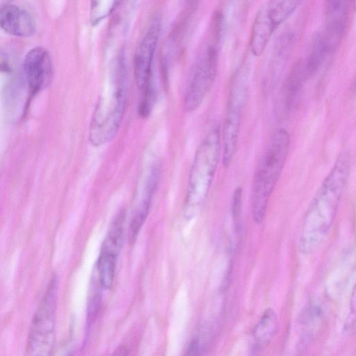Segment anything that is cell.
<instances>
[{"label":"cell","mask_w":356,"mask_h":356,"mask_svg":"<svg viewBox=\"0 0 356 356\" xmlns=\"http://www.w3.org/2000/svg\"><path fill=\"white\" fill-rule=\"evenodd\" d=\"M330 54L323 41L321 33L318 32L313 37L310 53L305 63L307 75L316 73Z\"/></svg>","instance_id":"e0dca14e"},{"label":"cell","mask_w":356,"mask_h":356,"mask_svg":"<svg viewBox=\"0 0 356 356\" xmlns=\"http://www.w3.org/2000/svg\"><path fill=\"white\" fill-rule=\"evenodd\" d=\"M161 29L159 15L151 20L134 56V74L137 87L142 91L152 83V65Z\"/></svg>","instance_id":"9c48e42d"},{"label":"cell","mask_w":356,"mask_h":356,"mask_svg":"<svg viewBox=\"0 0 356 356\" xmlns=\"http://www.w3.org/2000/svg\"><path fill=\"white\" fill-rule=\"evenodd\" d=\"M220 146L219 127L214 126L200 143L191 164L183 204L186 220L199 214L207 198L218 165Z\"/></svg>","instance_id":"7a4b0ae2"},{"label":"cell","mask_w":356,"mask_h":356,"mask_svg":"<svg viewBox=\"0 0 356 356\" xmlns=\"http://www.w3.org/2000/svg\"><path fill=\"white\" fill-rule=\"evenodd\" d=\"M349 3L346 1H327L325 3V26L322 39L331 54L340 44L347 28Z\"/></svg>","instance_id":"8fae6325"},{"label":"cell","mask_w":356,"mask_h":356,"mask_svg":"<svg viewBox=\"0 0 356 356\" xmlns=\"http://www.w3.org/2000/svg\"><path fill=\"white\" fill-rule=\"evenodd\" d=\"M58 281L54 277L31 323L24 356H51L55 343Z\"/></svg>","instance_id":"5b68a950"},{"label":"cell","mask_w":356,"mask_h":356,"mask_svg":"<svg viewBox=\"0 0 356 356\" xmlns=\"http://www.w3.org/2000/svg\"><path fill=\"white\" fill-rule=\"evenodd\" d=\"M154 95L152 83L143 90V97L138 107V113L141 117L147 118L149 115L154 104Z\"/></svg>","instance_id":"ffe728a7"},{"label":"cell","mask_w":356,"mask_h":356,"mask_svg":"<svg viewBox=\"0 0 356 356\" xmlns=\"http://www.w3.org/2000/svg\"><path fill=\"white\" fill-rule=\"evenodd\" d=\"M307 76L305 63L298 62L291 69L284 86L285 104L291 109L296 104L305 78Z\"/></svg>","instance_id":"2e32d148"},{"label":"cell","mask_w":356,"mask_h":356,"mask_svg":"<svg viewBox=\"0 0 356 356\" xmlns=\"http://www.w3.org/2000/svg\"><path fill=\"white\" fill-rule=\"evenodd\" d=\"M118 1H92L91 5V21L96 24L106 17L116 7Z\"/></svg>","instance_id":"d6986e66"},{"label":"cell","mask_w":356,"mask_h":356,"mask_svg":"<svg viewBox=\"0 0 356 356\" xmlns=\"http://www.w3.org/2000/svg\"><path fill=\"white\" fill-rule=\"evenodd\" d=\"M124 222L125 212L120 210L111 222L102 244L99 257L118 260L123 243Z\"/></svg>","instance_id":"5bb4252c"},{"label":"cell","mask_w":356,"mask_h":356,"mask_svg":"<svg viewBox=\"0 0 356 356\" xmlns=\"http://www.w3.org/2000/svg\"><path fill=\"white\" fill-rule=\"evenodd\" d=\"M67 356H72V355H71V354H69V355H67Z\"/></svg>","instance_id":"d4e9b609"},{"label":"cell","mask_w":356,"mask_h":356,"mask_svg":"<svg viewBox=\"0 0 356 356\" xmlns=\"http://www.w3.org/2000/svg\"><path fill=\"white\" fill-rule=\"evenodd\" d=\"M290 137L284 129H277L270 139L257 168L252 191V213L259 224L265 217L268 200L284 167Z\"/></svg>","instance_id":"3957f363"},{"label":"cell","mask_w":356,"mask_h":356,"mask_svg":"<svg viewBox=\"0 0 356 356\" xmlns=\"http://www.w3.org/2000/svg\"><path fill=\"white\" fill-rule=\"evenodd\" d=\"M354 289H356V284H355V286H354Z\"/></svg>","instance_id":"484cf974"},{"label":"cell","mask_w":356,"mask_h":356,"mask_svg":"<svg viewBox=\"0 0 356 356\" xmlns=\"http://www.w3.org/2000/svg\"><path fill=\"white\" fill-rule=\"evenodd\" d=\"M23 70L32 96L46 88L53 77L52 60L48 50L41 46L31 49L25 55Z\"/></svg>","instance_id":"30bf717a"},{"label":"cell","mask_w":356,"mask_h":356,"mask_svg":"<svg viewBox=\"0 0 356 356\" xmlns=\"http://www.w3.org/2000/svg\"><path fill=\"white\" fill-rule=\"evenodd\" d=\"M202 346L199 338L193 339L187 345L182 356H202Z\"/></svg>","instance_id":"44dd1931"},{"label":"cell","mask_w":356,"mask_h":356,"mask_svg":"<svg viewBox=\"0 0 356 356\" xmlns=\"http://www.w3.org/2000/svg\"><path fill=\"white\" fill-rule=\"evenodd\" d=\"M0 25L8 34L29 37L36 29L33 15L24 8L14 3H6L0 9Z\"/></svg>","instance_id":"7c38bea8"},{"label":"cell","mask_w":356,"mask_h":356,"mask_svg":"<svg viewBox=\"0 0 356 356\" xmlns=\"http://www.w3.org/2000/svg\"><path fill=\"white\" fill-rule=\"evenodd\" d=\"M242 77L241 72H238L233 79L224 120L222 161L226 168L232 164L237 149L245 95V81Z\"/></svg>","instance_id":"ba28073f"},{"label":"cell","mask_w":356,"mask_h":356,"mask_svg":"<svg viewBox=\"0 0 356 356\" xmlns=\"http://www.w3.org/2000/svg\"><path fill=\"white\" fill-rule=\"evenodd\" d=\"M211 41L203 47L193 65L186 88L184 108L197 110L211 90L217 73L220 35L211 31Z\"/></svg>","instance_id":"8992f818"},{"label":"cell","mask_w":356,"mask_h":356,"mask_svg":"<svg viewBox=\"0 0 356 356\" xmlns=\"http://www.w3.org/2000/svg\"><path fill=\"white\" fill-rule=\"evenodd\" d=\"M300 1H267L257 10L253 21L250 48L252 54L260 56L277 28L299 6Z\"/></svg>","instance_id":"52a82bcc"},{"label":"cell","mask_w":356,"mask_h":356,"mask_svg":"<svg viewBox=\"0 0 356 356\" xmlns=\"http://www.w3.org/2000/svg\"><path fill=\"white\" fill-rule=\"evenodd\" d=\"M160 176V167L154 165L150 169L143 186L142 199L135 209L129 224V238L134 243L150 209L152 197L156 191Z\"/></svg>","instance_id":"4fadbf2b"},{"label":"cell","mask_w":356,"mask_h":356,"mask_svg":"<svg viewBox=\"0 0 356 356\" xmlns=\"http://www.w3.org/2000/svg\"><path fill=\"white\" fill-rule=\"evenodd\" d=\"M350 163L349 152H341L313 197L300 234L299 249L302 254L315 251L332 227L348 181Z\"/></svg>","instance_id":"6da1fadb"},{"label":"cell","mask_w":356,"mask_h":356,"mask_svg":"<svg viewBox=\"0 0 356 356\" xmlns=\"http://www.w3.org/2000/svg\"><path fill=\"white\" fill-rule=\"evenodd\" d=\"M354 7L356 9V1L354 2Z\"/></svg>","instance_id":"cb8c5ba5"},{"label":"cell","mask_w":356,"mask_h":356,"mask_svg":"<svg viewBox=\"0 0 356 356\" xmlns=\"http://www.w3.org/2000/svg\"><path fill=\"white\" fill-rule=\"evenodd\" d=\"M278 325V318L275 311L272 308L266 309L253 330V338L257 345H268L275 336Z\"/></svg>","instance_id":"9a60e30c"},{"label":"cell","mask_w":356,"mask_h":356,"mask_svg":"<svg viewBox=\"0 0 356 356\" xmlns=\"http://www.w3.org/2000/svg\"><path fill=\"white\" fill-rule=\"evenodd\" d=\"M111 356H128L127 350L124 346H121Z\"/></svg>","instance_id":"7402d4cb"},{"label":"cell","mask_w":356,"mask_h":356,"mask_svg":"<svg viewBox=\"0 0 356 356\" xmlns=\"http://www.w3.org/2000/svg\"><path fill=\"white\" fill-rule=\"evenodd\" d=\"M353 89L356 92V74L353 79Z\"/></svg>","instance_id":"603a6c76"},{"label":"cell","mask_w":356,"mask_h":356,"mask_svg":"<svg viewBox=\"0 0 356 356\" xmlns=\"http://www.w3.org/2000/svg\"><path fill=\"white\" fill-rule=\"evenodd\" d=\"M127 99V77L122 58L117 60L108 89L99 96L92 115L89 140L94 146L107 143L120 127Z\"/></svg>","instance_id":"277c9868"},{"label":"cell","mask_w":356,"mask_h":356,"mask_svg":"<svg viewBox=\"0 0 356 356\" xmlns=\"http://www.w3.org/2000/svg\"><path fill=\"white\" fill-rule=\"evenodd\" d=\"M243 189L241 186L236 187L233 193L231 213L232 218L236 233H239L241 229L242 222V204H243Z\"/></svg>","instance_id":"ac0fdd59"}]
</instances>
